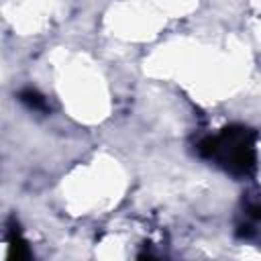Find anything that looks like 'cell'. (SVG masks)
<instances>
[{"label": "cell", "instance_id": "1", "mask_svg": "<svg viewBox=\"0 0 261 261\" xmlns=\"http://www.w3.org/2000/svg\"><path fill=\"white\" fill-rule=\"evenodd\" d=\"M202 153L239 173H247L255 161L253 139L249 137L247 128H226L220 137L208 139L202 145Z\"/></svg>", "mask_w": 261, "mask_h": 261}]
</instances>
